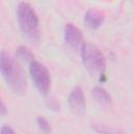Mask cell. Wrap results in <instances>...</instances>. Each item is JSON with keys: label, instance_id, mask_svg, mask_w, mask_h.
<instances>
[{"label": "cell", "instance_id": "cell-5", "mask_svg": "<svg viewBox=\"0 0 134 134\" xmlns=\"http://www.w3.org/2000/svg\"><path fill=\"white\" fill-rule=\"evenodd\" d=\"M64 38L66 43L75 50H82V47L84 45V41H83V36L82 32L80 30V28H77L75 25L71 24V23H67L65 25L64 28Z\"/></svg>", "mask_w": 134, "mask_h": 134}, {"label": "cell", "instance_id": "cell-11", "mask_svg": "<svg viewBox=\"0 0 134 134\" xmlns=\"http://www.w3.org/2000/svg\"><path fill=\"white\" fill-rule=\"evenodd\" d=\"M37 124L39 129L44 133V134H50L51 133V126L49 121L44 117V116H38L37 118Z\"/></svg>", "mask_w": 134, "mask_h": 134}, {"label": "cell", "instance_id": "cell-3", "mask_svg": "<svg viewBox=\"0 0 134 134\" xmlns=\"http://www.w3.org/2000/svg\"><path fill=\"white\" fill-rule=\"evenodd\" d=\"M17 18L22 34L31 42H38L40 38L39 18L34 7L27 2H20L17 8Z\"/></svg>", "mask_w": 134, "mask_h": 134}, {"label": "cell", "instance_id": "cell-13", "mask_svg": "<svg viewBox=\"0 0 134 134\" xmlns=\"http://www.w3.org/2000/svg\"><path fill=\"white\" fill-rule=\"evenodd\" d=\"M0 112H1V115H5V113H6V107H5V105H4V103H3V102L1 103Z\"/></svg>", "mask_w": 134, "mask_h": 134}, {"label": "cell", "instance_id": "cell-12", "mask_svg": "<svg viewBox=\"0 0 134 134\" xmlns=\"http://www.w3.org/2000/svg\"><path fill=\"white\" fill-rule=\"evenodd\" d=\"M1 134H16V133H15V131L9 126L3 125L1 127Z\"/></svg>", "mask_w": 134, "mask_h": 134}, {"label": "cell", "instance_id": "cell-7", "mask_svg": "<svg viewBox=\"0 0 134 134\" xmlns=\"http://www.w3.org/2000/svg\"><path fill=\"white\" fill-rule=\"evenodd\" d=\"M85 21H86V23L88 24L89 27H91L93 29H96L104 22V14L100 13L99 10H97V9L90 8L86 12Z\"/></svg>", "mask_w": 134, "mask_h": 134}, {"label": "cell", "instance_id": "cell-4", "mask_svg": "<svg viewBox=\"0 0 134 134\" xmlns=\"http://www.w3.org/2000/svg\"><path fill=\"white\" fill-rule=\"evenodd\" d=\"M29 72L31 80L36 88L41 93H46L50 87V74L47 68L37 60H34L29 64Z\"/></svg>", "mask_w": 134, "mask_h": 134}, {"label": "cell", "instance_id": "cell-6", "mask_svg": "<svg viewBox=\"0 0 134 134\" xmlns=\"http://www.w3.org/2000/svg\"><path fill=\"white\" fill-rule=\"evenodd\" d=\"M68 105L71 111L75 114H83L85 112V108H86L85 95L80 86H75L71 90L68 96Z\"/></svg>", "mask_w": 134, "mask_h": 134}, {"label": "cell", "instance_id": "cell-8", "mask_svg": "<svg viewBox=\"0 0 134 134\" xmlns=\"http://www.w3.org/2000/svg\"><path fill=\"white\" fill-rule=\"evenodd\" d=\"M92 96L94 97V99L102 106L104 107H109L112 103V98L110 96V94L103 88L99 86H95L92 89Z\"/></svg>", "mask_w": 134, "mask_h": 134}, {"label": "cell", "instance_id": "cell-1", "mask_svg": "<svg viewBox=\"0 0 134 134\" xmlns=\"http://www.w3.org/2000/svg\"><path fill=\"white\" fill-rule=\"evenodd\" d=\"M0 70L7 87L16 94H23L26 90V77L20 64L4 50L0 53Z\"/></svg>", "mask_w": 134, "mask_h": 134}, {"label": "cell", "instance_id": "cell-10", "mask_svg": "<svg viewBox=\"0 0 134 134\" xmlns=\"http://www.w3.org/2000/svg\"><path fill=\"white\" fill-rule=\"evenodd\" d=\"M16 54H17V58H19L20 60L26 61V62H32L35 60L34 59V53L30 51V49H28L25 46H20L17 49Z\"/></svg>", "mask_w": 134, "mask_h": 134}, {"label": "cell", "instance_id": "cell-9", "mask_svg": "<svg viewBox=\"0 0 134 134\" xmlns=\"http://www.w3.org/2000/svg\"><path fill=\"white\" fill-rule=\"evenodd\" d=\"M91 127L98 134H126L125 132H122L119 129H116L113 127H108V126L100 125V124H92Z\"/></svg>", "mask_w": 134, "mask_h": 134}, {"label": "cell", "instance_id": "cell-2", "mask_svg": "<svg viewBox=\"0 0 134 134\" xmlns=\"http://www.w3.org/2000/svg\"><path fill=\"white\" fill-rule=\"evenodd\" d=\"M82 61L86 70L99 82L105 81L106 61L103 52L91 43H84L82 50Z\"/></svg>", "mask_w": 134, "mask_h": 134}]
</instances>
